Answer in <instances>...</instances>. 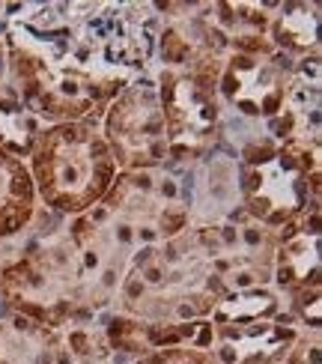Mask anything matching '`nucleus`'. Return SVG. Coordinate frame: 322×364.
Segmentation results:
<instances>
[{
  "label": "nucleus",
  "mask_w": 322,
  "mask_h": 364,
  "mask_svg": "<svg viewBox=\"0 0 322 364\" xmlns=\"http://www.w3.org/2000/svg\"><path fill=\"white\" fill-rule=\"evenodd\" d=\"M27 159L36 197L66 215H84L93 209L119 173L99 119L42 129Z\"/></svg>",
  "instance_id": "1"
},
{
  "label": "nucleus",
  "mask_w": 322,
  "mask_h": 364,
  "mask_svg": "<svg viewBox=\"0 0 322 364\" xmlns=\"http://www.w3.org/2000/svg\"><path fill=\"white\" fill-rule=\"evenodd\" d=\"M293 87L289 57L272 45L269 33H233L218 75V96L242 117H281Z\"/></svg>",
  "instance_id": "2"
},
{
  "label": "nucleus",
  "mask_w": 322,
  "mask_h": 364,
  "mask_svg": "<svg viewBox=\"0 0 322 364\" xmlns=\"http://www.w3.org/2000/svg\"><path fill=\"white\" fill-rule=\"evenodd\" d=\"M218 72L161 69L156 87L164 114L167 159L191 161L206 156L221 129Z\"/></svg>",
  "instance_id": "3"
},
{
  "label": "nucleus",
  "mask_w": 322,
  "mask_h": 364,
  "mask_svg": "<svg viewBox=\"0 0 322 364\" xmlns=\"http://www.w3.org/2000/svg\"><path fill=\"white\" fill-rule=\"evenodd\" d=\"M102 138L107 141L119 171H152L167 159L164 114L156 78L137 75L102 114Z\"/></svg>",
  "instance_id": "4"
},
{
  "label": "nucleus",
  "mask_w": 322,
  "mask_h": 364,
  "mask_svg": "<svg viewBox=\"0 0 322 364\" xmlns=\"http://www.w3.org/2000/svg\"><path fill=\"white\" fill-rule=\"evenodd\" d=\"M212 328L215 338L209 353L218 364H284L301 338L293 326H281L274 320Z\"/></svg>",
  "instance_id": "5"
},
{
  "label": "nucleus",
  "mask_w": 322,
  "mask_h": 364,
  "mask_svg": "<svg viewBox=\"0 0 322 364\" xmlns=\"http://www.w3.org/2000/svg\"><path fill=\"white\" fill-rule=\"evenodd\" d=\"M0 364H69L60 331L12 314L0 320Z\"/></svg>",
  "instance_id": "6"
},
{
  "label": "nucleus",
  "mask_w": 322,
  "mask_h": 364,
  "mask_svg": "<svg viewBox=\"0 0 322 364\" xmlns=\"http://www.w3.org/2000/svg\"><path fill=\"white\" fill-rule=\"evenodd\" d=\"M272 278L289 293L308 296V290H319V227L316 221L308 227V215L301 221V230H289L278 251H274Z\"/></svg>",
  "instance_id": "7"
},
{
  "label": "nucleus",
  "mask_w": 322,
  "mask_h": 364,
  "mask_svg": "<svg viewBox=\"0 0 322 364\" xmlns=\"http://www.w3.org/2000/svg\"><path fill=\"white\" fill-rule=\"evenodd\" d=\"M36 218V188L21 159L0 146V242L21 236Z\"/></svg>",
  "instance_id": "8"
},
{
  "label": "nucleus",
  "mask_w": 322,
  "mask_h": 364,
  "mask_svg": "<svg viewBox=\"0 0 322 364\" xmlns=\"http://www.w3.org/2000/svg\"><path fill=\"white\" fill-rule=\"evenodd\" d=\"M278 15H272L269 21V39L281 54H304L308 51L316 54V6H304V4H286V6H274Z\"/></svg>",
  "instance_id": "9"
},
{
  "label": "nucleus",
  "mask_w": 322,
  "mask_h": 364,
  "mask_svg": "<svg viewBox=\"0 0 322 364\" xmlns=\"http://www.w3.org/2000/svg\"><path fill=\"white\" fill-rule=\"evenodd\" d=\"M281 314V301L266 287L257 290H242V293H230L224 296L218 305L212 308L209 323L212 326H242V323H263L274 320Z\"/></svg>",
  "instance_id": "10"
},
{
  "label": "nucleus",
  "mask_w": 322,
  "mask_h": 364,
  "mask_svg": "<svg viewBox=\"0 0 322 364\" xmlns=\"http://www.w3.org/2000/svg\"><path fill=\"white\" fill-rule=\"evenodd\" d=\"M137 364H218L212 353L191 350V346H167V350H152L141 355Z\"/></svg>",
  "instance_id": "11"
}]
</instances>
